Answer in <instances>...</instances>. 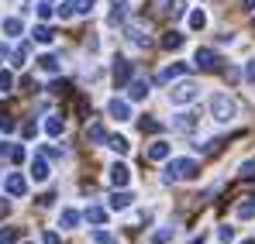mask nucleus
Instances as JSON below:
<instances>
[{"instance_id":"nucleus-1","label":"nucleus","mask_w":255,"mask_h":244,"mask_svg":"<svg viewBox=\"0 0 255 244\" xmlns=\"http://www.w3.org/2000/svg\"><path fill=\"white\" fill-rule=\"evenodd\" d=\"M197 172H200V165L193 162V159H169L162 179L166 182H183V179H197Z\"/></svg>"},{"instance_id":"nucleus-2","label":"nucleus","mask_w":255,"mask_h":244,"mask_svg":"<svg viewBox=\"0 0 255 244\" xmlns=\"http://www.w3.org/2000/svg\"><path fill=\"white\" fill-rule=\"evenodd\" d=\"M235 114H238V107H235V100L228 96V93H214L211 96V117L221 124L235 121Z\"/></svg>"},{"instance_id":"nucleus-3","label":"nucleus","mask_w":255,"mask_h":244,"mask_svg":"<svg viewBox=\"0 0 255 244\" xmlns=\"http://www.w3.org/2000/svg\"><path fill=\"white\" fill-rule=\"evenodd\" d=\"M197 96H200V86H197V82H190V80L176 82V86L169 89V100H172V103H193Z\"/></svg>"},{"instance_id":"nucleus-4","label":"nucleus","mask_w":255,"mask_h":244,"mask_svg":"<svg viewBox=\"0 0 255 244\" xmlns=\"http://www.w3.org/2000/svg\"><path fill=\"white\" fill-rule=\"evenodd\" d=\"M193 66L214 73V69H221V55H217L214 48H197V52H193Z\"/></svg>"},{"instance_id":"nucleus-5","label":"nucleus","mask_w":255,"mask_h":244,"mask_svg":"<svg viewBox=\"0 0 255 244\" xmlns=\"http://www.w3.org/2000/svg\"><path fill=\"white\" fill-rule=\"evenodd\" d=\"M93 3H97V0H66V3L59 7V17H66V21H69V17H76V14H90V10H93Z\"/></svg>"},{"instance_id":"nucleus-6","label":"nucleus","mask_w":255,"mask_h":244,"mask_svg":"<svg viewBox=\"0 0 255 244\" xmlns=\"http://www.w3.org/2000/svg\"><path fill=\"white\" fill-rule=\"evenodd\" d=\"M3 189H7L10 196H24V193H28V182H24V175H17V172H10V175L3 179Z\"/></svg>"},{"instance_id":"nucleus-7","label":"nucleus","mask_w":255,"mask_h":244,"mask_svg":"<svg viewBox=\"0 0 255 244\" xmlns=\"http://www.w3.org/2000/svg\"><path fill=\"white\" fill-rule=\"evenodd\" d=\"M111 182H114L118 189H125L128 182H131V168L121 165V162H114V165H111Z\"/></svg>"},{"instance_id":"nucleus-8","label":"nucleus","mask_w":255,"mask_h":244,"mask_svg":"<svg viewBox=\"0 0 255 244\" xmlns=\"http://www.w3.org/2000/svg\"><path fill=\"white\" fill-rule=\"evenodd\" d=\"M169 152H172V145H169V141H162V138L148 145V159H152V162H166V159H169Z\"/></svg>"},{"instance_id":"nucleus-9","label":"nucleus","mask_w":255,"mask_h":244,"mask_svg":"<svg viewBox=\"0 0 255 244\" xmlns=\"http://www.w3.org/2000/svg\"><path fill=\"white\" fill-rule=\"evenodd\" d=\"M107 114L118 117V121H131V107H128V100H118V96L107 103Z\"/></svg>"},{"instance_id":"nucleus-10","label":"nucleus","mask_w":255,"mask_h":244,"mask_svg":"<svg viewBox=\"0 0 255 244\" xmlns=\"http://www.w3.org/2000/svg\"><path fill=\"white\" fill-rule=\"evenodd\" d=\"M128 80H131V62L118 59V62H114V86H118V89H125Z\"/></svg>"},{"instance_id":"nucleus-11","label":"nucleus","mask_w":255,"mask_h":244,"mask_svg":"<svg viewBox=\"0 0 255 244\" xmlns=\"http://www.w3.org/2000/svg\"><path fill=\"white\" fill-rule=\"evenodd\" d=\"M80 220H83V217H80V210H62V213H59V227H66V231H73Z\"/></svg>"},{"instance_id":"nucleus-12","label":"nucleus","mask_w":255,"mask_h":244,"mask_svg":"<svg viewBox=\"0 0 255 244\" xmlns=\"http://www.w3.org/2000/svg\"><path fill=\"white\" fill-rule=\"evenodd\" d=\"M172 127H176V131H193V127H197V114H176Z\"/></svg>"},{"instance_id":"nucleus-13","label":"nucleus","mask_w":255,"mask_h":244,"mask_svg":"<svg viewBox=\"0 0 255 244\" xmlns=\"http://www.w3.org/2000/svg\"><path fill=\"white\" fill-rule=\"evenodd\" d=\"M235 213H238L242 220H249V217H255V196H245L242 203L235 206Z\"/></svg>"},{"instance_id":"nucleus-14","label":"nucleus","mask_w":255,"mask_h":244,"mask_svg":"<svg viewBox=\"0 0 255 244\" xmlns=\"http://www.w3.org/2000/svg\"><path fill=\"white\" fill-rule=\"evenodd\" d=\"M31 179H35V182H45V179H48V162H45V159H35V162H31Z\"/></svg>"},{"instance_id":"nucleus-15","label":"nucleus","mask_w":255,"mask_h":244,"mask_svg":"<svg viewBox=\"0 0 255 244\" xmlns=\"http://www.w3.org/2000/svg\"><path fill=\"white\" fill-rule=\"evenodd\" d=\"M83 217L90 220V224H97V227H104V220H107V210H104V206H90V210H86Z\"/></svg>"},{"instance_id":"nucleus-16","label":"nucleus","mask_w":255,"mask_h":244,"mask_svg":"<svg viewBox=\"0 0 255 244\" xmlns=\"http://www.w3.org/2000/svg\"><path fill=\"white\" fill-rule=\"evenodd\" d=\"M31 38L38 41V45H52V38H55V31H52V28H45V24H38V28L31 31Z\"/></svg>"},{"instance_id":"nucleus-17","label":"nucleus","mask_w":255,"mask_h":244,"mask_svg":"<svg viewBox=\"0 0 255 244\" xmlns=\"http://www.w3.org/2000/svg\"><path fill=\"white\" fill-rule=\"evenodd\" d=\"M131 200H134V196L121 189V193H114V196H111V210H128V206H131Z\"/></svg>"},{"instance_id":"nucleus-18","label":"nucleus","mask_w":255,"mask_h":244,"mask_svg":"<svg viewBox=\"0 0 255 244\" xmlns=\"http://www.w3.org/2000/svg\"><path fill=\"white\" fill-rule=\"evenodd\" d=\"M62 131H66V121H62V117H48V121H45V134H52V138H59Z\"/></svg>"},{"instance_id":"nucleus-19","label":"nucleus","mask_w":255,"mask_h":244,"mask_svg":"<svg viewBox=\"0 0 255 244\" xmlns=\"http://www.w3.org/2000/svg\"><path fill=\"white\" fill-rule=\"evenodd\" d=\"M86 138H90L93 145H100V141H107V131H104V124H90V127H86Z\"/></svg>"},{"instance_id":"nucleus-20","label":"nucleus","mask_w":255,"mask_h":244,"mask_svg":"<svg viewBox=\"0 0 255 244\" xmlns=\"http://www.w3.org/2000/svg\"><path fill=\"white\" fill-rule=\"evenodd\" d=\"M38 69L55 76V73H59V59H55V55H42V59H38Z\"/></svg>"},{"instance_id":"nucleus-21","label":"nucleus","mask_w":255,"mask_h":244,"mask_svg":"<svg viewBox=\"0 0 255 244\" xmlns=\"http://www.w3.org/2000/svg\"><path fill=\"white\" fill-rule=\"evenodd\" d=\"M190 28H193V31H204V28H207V14H204V10H193V14H190Z\"/></svg>"},{"instance_id":"nucleus-22","label":"nucleus","mask_w":255,"mask_h":244,"mask_svg":"<svg viewBox=\"0 0 255 244\" xmlns=\"http://www.w3.org/2000/svg\"><path fill=\"white\" fill-rule=\"evenodd\" d=\"M179 45H183V35H176V31H169V35L162 38V48H166V52H176Z\"/></svg>"},{"instance_id":"nucleus-23","label":"nucleus","mask_w":255,"mask_h":244,"mask_svg":"<svg viewBox=\"0 0 255 244\" xmlns=\"http://www.w3.org/2000/svg\"><path fill=\"white\" fill-rule=\"evenodd\" d=\"M145 96H148V82H131V100H145Z\"/></svg>"},{"instance_id":"nucleus-24","label":"nucleus","mask_w":255,"mask_h":244,"mask_svg":"<svg viewBox=\"0 0 255 244\" xmlns=\"http://www.w3.org/2000/svg\"><path fill=\"white\" fill-rule=\"evenodd\" d=\"M128 41L131 45H148V35H141V28H128Z\"/></svg>"},{"instance_id":"nucleus-25","label":"nucleus","mask_w":255,"mask_h":244,"mask_svg":"<svg viewBox=\"0 0 255 244\" xmlns=\"http://www.w3.org/2000/svg\"><path fill=\"white\" fill-rule=\"evenodd\" d=\"M183 73H186V66H169V69H166V73H162L159 80H162V82H169V80H179Z\"/></svg>"},{"instance_id":"nucleus-26","label":"nucleus","mask_w":255,"mask_h":244,"mask_svg":"<svg viewBox=\"0 0 255 244\" xmlns=\"http://www.w3.org/2000/svg\"><path fill=\"white\" fill-rule=\"evenodd\" d=\"M3 31H7V35H21V31H24V24H21L17 17H7V21H3Z\"/></svg>"},{"instance_id":"nucleus-27","label":"nucleus","mask_w":255,"mask_h":244,"mask_svg":"<svg viewBox=\"0 0 255 244\" xmlns=\"http://www.w3.org/2000/svg\"><path fill=\"white\" fill-rule=\"evenodd\" d=\"M93 244H118V238L107 231H93Z\"/></svg>"},{"instance_id":"nucleus-28","label":"nucleus","mask_w":255,"mask_h":244,"mask_svg":"<svg viewBox=\"0 0 255 244\" xmlns=\"http://www.w3.org/2000/svg\"><path fill=\"white\" fill-rule=\"evenodd\" d=\"M166 241H172V227H162V231L152 234V244H166Z\"/></svg>"},{"instance_id":"nucleus-29","label":"nucleus","mask_w":255,"mask_h":244,"mask_svg":"<svg viewBox=\"0 0 255 244\" xmlns=\"http://www.w3.org/2000/svg\"><path fill=\"white\" fill-rule=\"evenodd\" d=\"M107 141H111V148H114L118 155H128V148H131V145L125 141V138H107Z\"/></svg>"},{"instance_id":"nucleus-30","label":"nucleus","mask_w":255,"mask_h":244,"mask_svg":"<svg viewBox=\"0 0 255 244\" xmlns=\"http://www.w3.org/2000/svg\"><path fill=\"white\" fill-rule=\"evenodd\" d=\"M17 241V227H3L0 231V244H14Z\"/></svg>"},{"instance_id":"nucleus-31","label":"nucleus","mask_w":255,"mask_h":244,"mask_svg":"<svg viewBox=\"0 0 255 244\" xmlns=\"http://www.w3.org/2000/svg\"><path fill=\"white\" fill-rule=\"evenodd\" d=\"M217 241L231 244V241H235V227H221V231H217Z\"/></svg>"},{"instance_id":"nucleus-32","label":"nucleus","mask_w":255,"mask_h":244,"mask_svg":"<svg viewBox=\"0 0 255 244\" xmlns=\"http://www.w3.org/2000/svg\"><path fill=\"white\" fill-rule=\"evenodd\" d=\"M10 86H14V76H10V73H7V69H0V89H3V93H7V89H10Z\"/></svg>"},{"instance_id":"nucleus-33","label":"nucleus","mask_w":255,"mask_h":244,"mask_svg":"<svg viewBox=\"0 0 255 244\" xmlns=\"http://www.w3.org/2000/svg\"><path fill=\"white\" fill-rule=\"evenodd\" d=\"M38 17H42V21L52 17V0H42V3H38Z\"/></svg>"},{"instance_id":"nucleus-34","label":"nucleus","mask_w":255,"mask_h":244,"mask_svg":"<svg viewBox=\"0 0 255 244\" xmlns=\"http://www.w3.org/2000/svg\"><path fill=\"white\" fill-rule=\"evenodd\" d=\"M238 175H242V179H252V175H255V162H245V165H242V172H238Z\"/></svg>"},{"instance_id":"nucleus-35","label":"nucleus","mask_w":255,"mask_h":244,"mask_svg":"<svg viewBox=\"0 0 255 244\" xmlns=\"http://www.w3.org/2000/svg\"><path fill=\"white\" fill-rule=\"evenodd\" d=\"M24 155H28V152H24L21 145H14V148H10V159H14V162H24Z\"/></svg>"},{"instance_id":"nucleus-36","label":"nucleus","mask_w":255,"mask_h":244,"mask_svg":"<svg viewBox=\"0 0 255 244\" xmlns=\"http://www.w3.org/2000/svg\"><path fill=\"white\" fill-rule=\"evenodd\" d=\"M42 244H62V241H59V234H55V231H45V234H42Z\"/></svg>"},{"instance_id":"nucleus-37","label":"nucleus","mask_w":255,"mask_h":244,"mask_svg":"<svg viewBox=\"0 0 255 244\" xmlns=\"http://www.w3.org/2000/svg\"><path fill=\"white\" fill-rule=\"evenodd\" d=\"M159 127H162V124H159V121H141V131H148V134H155Z\"/></svg>"},{"instance_id":"nucleus-38","label":"nucleus","mask_w":255,"mask_h":244,"mask_svg":"<svg viewBox=\"0 0 255 244\" xmlns=\"http://www.w3.org/2000/svg\"><path fill=\"white\" fill-rule=\"evenodd\" d=\"M35 131H38V127H35V121H28L24 127H21V134H24V138H35Z\"/></svg>"},{"instance_id":"nucleus-39","label":"nucleus","mask_w":255,"mask_h":244,"mask_svg":"<svg viewBox=\"0 0 255 244\" xmlns=\"http://www.w3.org/2000/svg\"><path fill=\"white\" fill-rule=\"evenodd\" d=\"M0 131L10 134V131H14V121H10V117H0Z\"/></svg>"},{"instance_id":"nucleus-40","label":"nucleus","mask_w":255,"mask_h":244,"mask_svg":"<svg viewBox=\"0 0 255 244\" xmlns=\"http://www.w3.org/2000/svg\"><path fill=\"white\" fill-rule=\"evenodd\" d=\"M10 148H14L10 141H0V159H10Z\"/></svg>"},{"instance_id":"nucleus-41","label":"nucleus","mask_w":255,"mask_h":244,"mask_svg":"<svg viewBox=\"0 0 255 244\" xmlns=\"http://www.w3.org/2000/svg\"><path fill=\"white\" fill-rule=\"evenodd\" d=\"M245 80H249V82H255V59L249 62V66H245Z\"/></svg>"},{"instance_id":"nucleus-42","label":"nucleus","mask_w":255,"mask_h":244,"mask_svg":"<svg viewBox=\"0 0 255 244\" xmlns=\"http://www.w3.org/2000/svg\"><path fill=\"white\" fill-rule=\"evenodd\" d=\"M7 213H10V203H7V200H0V217H7Z\"/></svg>"},{"instance_id":"nucleus-43","label":"nucleus","mask_w":255,"mask_h":244,"mask_svg":"<svg viewBox=\"0 0 255 244\" xmlns=\"http://www.w3.org/2000/svg\"><path fill=\"white\" fill-rule=\"evenodd\" d=\"M242 3H245V7H255V0H242Z\"/></svg>"},{"instance_id":"nucleus-44","label":"nucleus","mask_w":255,"mask_h":244,"mask_svg":"<svg viewBox=\"0 0 255 244\" xmlns=\"http://www.w3.org/2000/svg\"><path fill=\"white\" fill-rule=\"evenodd\" d=\"M242 244H255V238H249V241H242Z\"/></svg>"},{"instance_id":"nucleus-45","label":"nucleus","mask_w":255,"mask_h":244,"mask_svg":"<svg viewBox=\"0 0 255 244\" xmlns=\"http://www.w3.org/2000/svg\"><path fill=\"white\" fill-rule=\"evenodd\" d=\"M24 244H31V241H24Z\"/></svg>"}]
</instances>
